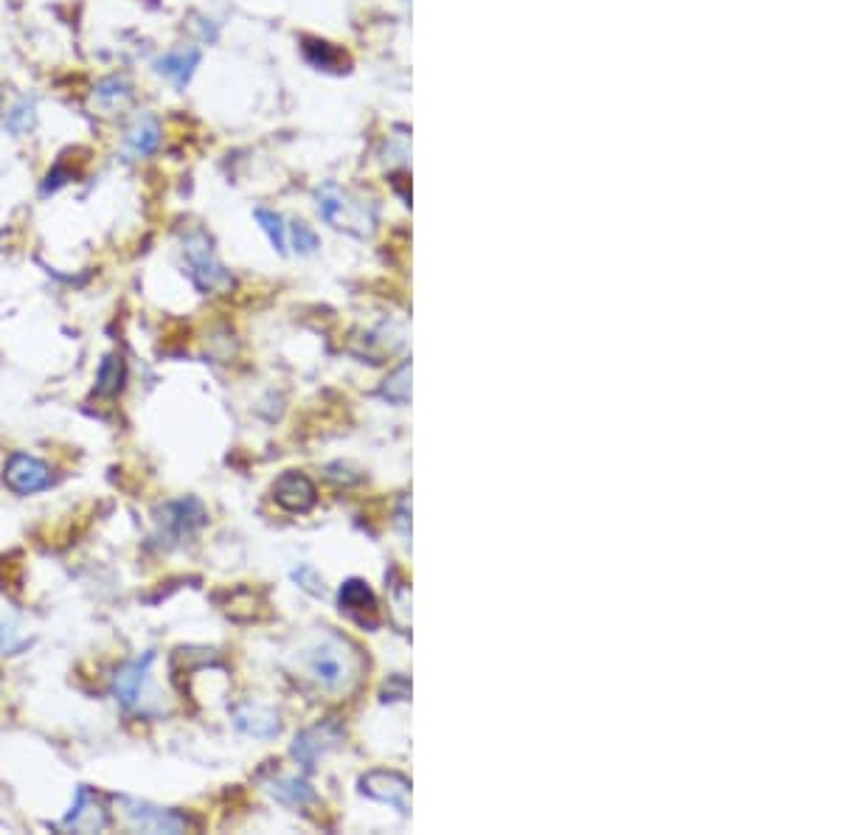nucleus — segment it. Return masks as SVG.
<instances>
[{
    "label": "nucleus",
    "instance_id": "f257e3e1",
    "mask_svg": "<svg viewBox=\"0 0 843 835\" xmlns=\"http://www.w3.org/2000/svg\"><path fill=\"white\" fill-rule=\"evenodd\" d=\"M184 259L189 265V279L200 293H225L234 288V276L220 265L214 243L206 231L195 229L184 236Z\"/></svg>",
    "mask_w": 843,
    "mask_h": 835
},
{
    "label": "nucleus",
    "instance_id": "f03ea898",
    "mask_svg": "<svg viewBox=\"0 0 843 835\" xmlns=\"http://www.w3.org/2000/svg\"><path fill=\"white\" fill-rule=\"evenodd\" d=\"M206 523H209V512H206L203 501L191 496L178 498L155 512V541L160 548H175L191 541Z\"/></svg>",
    "mask_w": 843,
    "mask_h": 835
},
{
    "label": "nucleus",
    "instance_id": "7ed1b4c3",
    "mask_svg": "<svg viewBox=\"0 0 843 835\" xmlns=\"http://www.w3.org/2000/svg\"><path fill=\"white\" fill-rule=\"evenodd\" d=\"M318 211H321V218L330 225L357 236L371 234L377 223L375 211H366V205L355 203V200L346 192H341L335 183H326L324 189L318 192Z\"/></svg>",
    "mask_w": 843,
    "mask_h": 835
},
{
    "label": "nucleus",
    "instance_id": "20e7f679",
    "mask_svg": "<svg viewBox=\"0 0 843 835\" xmlns=\"http://www.w3.org/2000/svg\"><path fill=\"white\" fill-rule=\"evenodd\" d=\"M153 664H155V653L149 650L115 670L110 689H113V698L119 701L121 709L146 714V683H149Z\"/></svg>",
    "mask_w": 843,
    "mask_h": 835
},
{
    "label": "nucleus",
    "instance_id": "39448f33",
    "mask_svg": "<svg viewBox=\"0 0 843 835\" xmlns=\"http://www.w3.org/2000/svg\"><path fill=\"white\" fill-rule=\"evenodd\" d=\"M307 664H310L312 678H315L321 687L335 689V692L355 678L352 676V672H355L352 670V653L343 650V644L337 642V638L318 644L315 650L310 653V658H307Z\"/></svg>",
    "mask_w": 843,
    "mask_h": 835
},
{
    "label": "nucleus",
    "instance_id": "423d86ee",
    "mask_svg": "<svg viewBox=\"0 0 843 835\" xmlns=\"http://www.w3.org/2000/svg\"><path fill=\"white\" fill-rule=\"evenodd\" d=\"M3 481L12 492L18 496H34V492H43L54 485L52 467L40 461L37 456H29V453H12L3 467Z\"/></svg>",
    "mask_w": 843,
    "mask_h": 835
},
{
    "label": "nucleus",
    "instance_id": "0eeeda50",
    "mask_svg": "<svg viewBox=\"0 0 843 835\" xmlns=\"http://www.w3.org/2000/svg\"><path fill=\"white\" fill-rule=\"evenodd\" d=\"M121 813L130 827L141 830V833H186L189 830V819L175 810L155 808V804L130 797H121Z\"/></svg>",
    "mask_w": 843,
    "mask_h": 835
},
{
    "label": "nucleus",
    "instance_id": "6e6552de",
    "mask_svg": "<svg viewBox=\"0 0 843 835\" xmlns=\"http://www.w3.org/2000/svg\"><path fill=\"white\" fill-rule=\"evenodd\" d=\"M343 743V728L337 721H324V723H315V726L304 728V732L299 734V737L292 739V757L299 759L301 766L307 768V771H312L315 768V762L324 754H330L332 748H337Z\"/></svg>",
    "mask_w": 843,
    "mask_h": 835
},
{
    "label": "nucleus",
    "instance_id": "1a4fd4ad",
    "mask_svg": "<svg viewBox=\"0 0 843 835\" xmlns=\"http://www.w3.org/2000/svg\"><path fill=\"white\" fill-rule=\"evenodd\" d=\"M361 793L375 802L391 804L400 816H408L411 779L397 771H368L361 777Z\"/></svg>",
    "mask_w": 843,
    "mask_h": 835
},
{
    "label": "nucleus",
    "instance_id": "9d476101",
    "mask_svg": "<svg viewBox=\"0 0 843 835\" xmlns=\"http://www.w3.org/2000/svg\"><path fill=\"white\" fill-rule=\"evenodd\" d=\"M273 501L285 512L304 515V512H310L312 506H315L318 490L310 476H304V472L299 470H287L281 472L279 479L273 481Z\"/></svg>",
    "mask_w": 843,
    "mask_h": 835
},
{
    "label": "nucleus",
    "instance_id": "9b49d317",
    "mask_svg": "<svg viewBox=\"0 0 843 835\" xmlns=\"http://www.w3.org/2000/svg\"><path fill=\"white\" fill-rule=\"evenodd\" d=\"M337 605L363 627H377V622H380V605H377L375 591L368 588L366 580L352 577V580L343 582L341 591H337Z\"/></svg>",
    "mask_w": 843,
    "mask_h": 835
},
{
    "label": "nucleus",
    "instance_id": "f8f14e48",
    "mask_svg": "<svg viewBox=\"0 0 843 835\" xmlns=\"http://www.w3.org/2000/svg\"><path fill=\"white\" fill-rule=\"evenodd\" d=\"M110 827V813L88 788H79L77 802L70 808L68 816L59 822V830H68V833H102Z\"/></svg>",
    "mask_w": 843,
    "mask_h": 835
},
{
    "label": "nucleus",
    "instance_id": "ddd939ff",
    "mask_svg": "<svg viewBox=\"0 0 843 835\" xmlns=\"http://www.w3.org/2000/svg\"><path fill=\"white\" fill-rule=\"evenodd\" d=\"M231 717H234V726L240 732L251 734V737L270 739L281 732L279 712L270 706H262V703H240V706L231 709Z\"/></svg>",
    "mask_w": 843,
    "mask_h": 835
},
{
    "label": "nucleus",
    "instance_id": "4468645a",
    "mask_svg": "<svg viewBox=\"0 0 843 835\" xmlns=\"http://www.w3.org/2000/svg\"><path fill=\"white\" fill-rule=\"evenodd\" d=\"M200 59H203L200 48H195V45H184V48H175V52L164 54V57L155 63V68H158V74L169 77L171 82H175V88L184 90L186 85L191 82V77H195Z\"/></svg>",
    "mask_w": 843,
    "mask_h": 835
},
{
    "label": "nucleus",
    "instance_id": "2eb2a0df",
    "mask_svg": "<svg viewBox=\"0 0 843 835\" xmlns=\"http://www.w3.org/2000/svg\"><path fill=\"white\" fill-rule=\"evenodd\" d=\"M127 147L133 155H153L160 147V127L153 115H135L127 130Z\"/></svg>",
    "mask_w": 843,
    "mask_h": 835
},
{
    "label": "nucleus",
    "instance_id": "dca6fc26",
    "mask_svg": "<svg viewBox=\"0 0 843 835\" xmlns=\"http://www.w3.org/2000/svg\"><path fill=\"white\" fill-rule=\"evenodd\" d=\"M267 791L279 799L281 804H290V808H307V804H315L318 797L310 788V782L299 777H281L267 782Z\"/></svg>",
    "mask_w": 843,
    "mask_h": 835
},
{
    "label": "nucleus",
    "instance_id": "f3484780",
    "mask_svg": "<svg viewBox=\"0 0 843 835\" xmlns=\"http://www.w3.org/2000/svg\"><path fill=\"white\" fill-rule=\"evenodd\" d=\"M124 380H127V364L121 355H108L99 366V375H96V397H119L124 389Z\"/></svg>",
    "mask_w": 843,
    "mask_h": 835
},
{
    "label": "nucleus",
    "instance_id": "a211bd4d",
    "mask_svg": "<svg viewBox=\"0 0 843 835\" xmlns=\"http://www.w3.org/2000/svg\"><path fill=\"white\" fill-rule=\"evenodd\" d=\"M380 397L393 402V405H408L411 402V360H406L400 369L386 377V383L380 386Z\"/></svg>",
    "mask_w": 843,
    "mask_h": 835
},
{
    "label": "nucleus",
    "instance_id": "6ab92c4d",
    "mask_svg": "<svg viewBox=\"0 0 843 835\" xmlns=\"http://www.w3.org/2000/svg\"><path fill=\"white\" fill-rule=\"evenodd\" d=\"M133 99V90H130V85L124 82V79H104L99 88H96V102L102 104L108 113H115V110H121L124 104Z\"/></svg>",
    "mask_w": 843,
    "mask_h": 835
},
{
    "label": "nucleus",
    "instance_id": "aec40b11",
    "mask_svg": "<svg viewBox=\"0 0 843 835\" xmlns=\"http://www.w3.org/2000/svg\"><path fill=\"white\" fill-rule=\"evenodd\" d=\"M254 218H256V223L262 225V231H265V234H267V240H270L273 248L279 250V254H285V250H287L285 220H281L279 214H276V211H270V209H256Z\"/></svg>",
    "mask_w": 843,
    "mask_h": 835
},
{
    "label": "nucleus",
    "instance_id": "412c9836",
    "mask_svg": "<svg viewBox=\"0 0 843 835\" xmlns=\"http://www.w3.org/2000/svg\"><path fill=\"white\" fill-rule=\"evenodd\" d=\"M32 644V636L20 633V627L0 622V656H18Z\"/></svg>",
    "mask_w": 843,
    "mask_h": 835
},
{
    "label": "nucleus",
    "instance_id": "4be33fe9",
    "mask_svg": "<svg viewBox=\"0 0 843 835\" xmlns=\"http://www.w3.org/2000/svg\"><path fill=\"white\" fill-rule=\"evenodd\" d=\"M34 124H37V110H34V102H26V99L7 115V127L14 135L29 133V130H34Z\"/></svg>",
    "mask_w": 843,
    "mask_h": 835
},
{
    "label": "nucleus",
    "instance_id": "5701e85b",
    "mask_svg": "<svg viewBox=\"0 0 843 835\" xmlns=\"http://www.w3.org/2000/svg\"><path fill=\"white\" fill-rule=\"evenodd\" d=\"M290 234H292V248L299 250V254H304V256L315 254L318 245H321V240H318L315 231H312L307 223H301V220L299 223L290 225Z\"/></svg>",
    "mask_w": 843,
    "mask_h": 835
},
{
    "label": "nucleus",
    "instance_id": "b1692460",
    "mask_svg": "<svg viewBox=\"0 0 843 835\" xmlns=\"http://www.w3.org/2000/svg\"><path fill=\"white\" fill-rule=\"evenodd\" d=\"M304 54L312 65H318V68H332V65L341 59V54H337L330 43H318V40L315 43H312V40H307Z\"/></svg>",
    "mask_w": 843,
    "mask_h": 835
},
{
    "label": "nucleus",
    "instance_id": "393cba45",
    "mask_svg": "<svg viewBox=\"0 0 843 835\" xmlns=\"http://www.w3.org/2000/svg\"><path fill=\"white\" fill-rule=\"evenodd\" d=\"M292 580L299 582L301 591H307L310 597H324L326 588H324V580H321V575H318L315 568L312 566H301L292 571Z\"/></svg>",
    "mask_w": 843,
    "mask_h": 835
},
{
    "label": "nucleus",
    "instance_id": "a878e982",
    "mask_svg": "<svg viewBox=\"0 0 843 835\" xmlns=\"http://www.w3.org/2000/svg\"><path fill=\"white\" fill-rule=\"evenodd\" d=\"M382 701H406V698H411V683H408L406 676H393L391 681L382 687Z\"/></svg>",
    "mask_w": 843,
    "mask_h": 835
},
{
    "label": "nucleus",
    "instance_id": "bb28decb",
    "mask_svg": "<svg viewBox=\"0 0 843 835\" xmlns=\"http://www.w3.org/2000/svg\"><path fill=\"white\" fill-rule=\"evenodd\" d=\"M68 178H70V175L65 172V166H63V164H57V166H54V169H52V172H48V178H45V183H43V194L57 192L59 186L68 183Z\"/></svg>",
    "mask_w": 843,
    "mask_h": 835
},
{
    "label": "nucleus",
    "instance_id": "cd10ccee",
    "mask_svg": "<svg viewBox=\"0 0 843 835\" xmlns=\"http://www.w3.org/2000/svg\"><path fill=\"white\" fill-rule=\"evenodd\" d=\"M397 523H400V530L411 532V526H408V498H402V504H400V512H397Z\"/></svg>",
    "mask_w": 843,
    "mask_h": 835
}]
</instances>
